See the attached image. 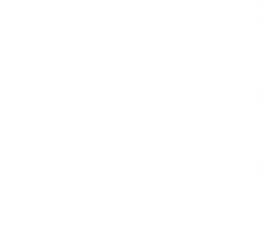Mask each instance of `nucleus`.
Instances as JSON below:
<instances>
[]
</instances>
